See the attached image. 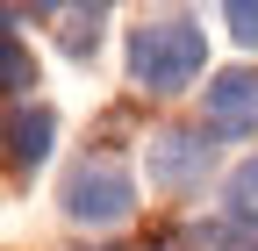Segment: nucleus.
Returning a JSON list of instances; mask_svg holds the SVG:
<instances>
[{"mask_svg":"<svg viewBox=\"0 0 258 251\" xmlns=\"http://www.w3.org/2000/svg\"><path fill=\"white\" fill-rule=\"evenodd\" d=\"M201 72H208V29L194 15H158L129 29V79L144 93H186Z\"/></svg>","mask_w":258,"mask_h":251,"instance_id":"obj_1","label":"nucleus"},{"mask_svg":"<svg viewBox=\"0 0 258 251\" xmlns=\"http://www.w3.org/2000/svg\"><path fill=\"white\" fill-rule=\"evenodd\" d=\"M129 208H137V179L115 158L72 165V179H64V215H72L79 230H115V223H129Z\"/></svg>","mask_w":258,"mask_h":251,"instance_id":"obj_2","label":"nucleus"},{"mask_svg":"<svg viewBox=\"0 0 258 251\" xmlns=\"http://www.w3.org/2000/svg\"><path fill=\"white\" fill-rule=\"evenodd\" d=\"M144 165H151V186L194 194V186L208 179V165H215V137L208 130H158L151 151H144Z\"/></svg>","mask_w":258,"mask_h":251,"instance_id":"obj_3","label":"nucleus"},{"mask_svg":"<svg viewBox=\"0 0 258 251\" xmlns=\"http://www.w3.org/2000/svg\"><path fill=\"white\" fill-rule=\"evenodd\" d=\"M208 137H251L258 130V72L251 65H230L208 79V115H201Z\"/></svg>","mask_w":258,"mask_h":251,"instance_id":"obj_4","label":"nucleus"},{"mask_svg":"<svg viewBox=\"0 0 258 251\" xmlns=\"http://www.w3.org/2000/svg\"><path fill=\"white\" fill-rule=\"evenodd\" d=\"M50 144H57V115H50L43 101H22V108L8 115V158H15L22 172H36V165L50 158Z\"/></svg>","mask_w":258,"mask_h":251,"instance_id":"obj_5","label":"nucleus"},{"mask_svg":"<svg viewBox=\"0 0 258 251\" xmlns=\"http://www.w3.org/2000/svg\"><path fill=\"white\" fill-rule=\"evenodd\" d=\"M0 86L15 93V108L29 101V93H36V57H29V43L15 36V29H8V36H0Z\"/></svg>","mask_w":258,"mask_h":251,"instance_id":"obj_6","label":"nucleus"},{"mask_svg":"<svg viewBox=\"0 0 258 251\" xmlns=\"http://www.w3.org/2000/svg\"><path fill=\"white\" fill-rule=\"evenodd\" d=\"M222 201H230V215L237 223H258V151L230 172V186H222Z\"/></svg>","mask_w":258,"mask_h":251,"instance_id":"obj_7","label":"nucleus"},{"mask_svg":"<svg viewBox=\"0 0 258 251\" xmlns=\"http://www.w3.org/2000/svg\"><path fill=\"white\" fill-rule=\"evenodd\" d=\"M64 22H72V29H64V50H72V57H86L93 43H101V22H108V8H72Z\"/></svg>","mask_w":258,"mask_h":251,"instance_id":"obj_8","label":"nucleus"},{"mask_svg":"<svg viewBox=\"0 0 258 251\" xmlns=\"http://www.w3.org/2000/svg\"><path fill=\"white\" fill-rule=\"evenodd\" d=\"M222 29H230L244 50H258V0H230V8H222Z\"/></svg>","mask_w":258,"mask_h":251,"instance_id":"obj_9","label":"nucleus"},{"mask_svg":"<svg viewBox=\"0 0 258 251\" xmlns=\"http://www.w3.org/2000/svg\"><path fill=\"white\" fill-rule=\"evenodd\" d=\"M101 251H122V244H101Z\"/></svg>","mask_w":258,"mask_h":251,"instance_id":"obj_10","label":"nucleus"},{"mask_svg":"<svg viewBox=\"0 0 258 251\" xmlns=\"http://www.w3.org/2000/svg\"><path fill=\"white\" fill-rule=\"evenodd\" d=\"M237 251H258V244H237Z\"/></svg>","mask_w":258,"mask_h":251,"instance_id":"obj_11","label":"nucleus"}]
</instances>
